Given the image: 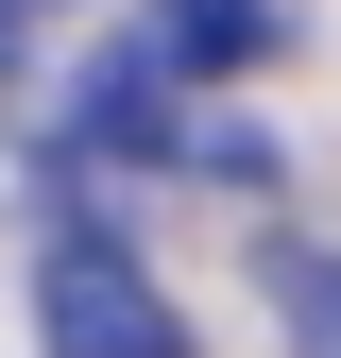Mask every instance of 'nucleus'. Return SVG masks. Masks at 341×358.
Masks as SVG:
<instances>
[{"instance_id": "f257e3e1", "label": "nucleus", "mask_w": 341, "mask_h": 358, "mask_svg": "<svg viewBox=\"0 0 341 358\" xmlns=\"http://www.w3.org/2000/svg\"><path fill=\"white\" fill-rule=\"evenodd\" d=\"M34 358H188V324H170V290L103 222H52V256H34Z\"/></svg>"}, {"instance_id": "7ed1b4c3", "label": "nucleus", "mask_w": 341, "mask_h": 358, "mask_svg": "<svg viewBox=\"0 0 341 358\" xmlns=\"http://www.w3.org/2000/svg\"><path fill=\"white\" fill-rule=\"evenodd\" d=\"M273 307H290V341H307V358H341V256H290Z\"/></svg>"}, {"instance_id": "f03ea898", "label": "nucleus", "mask_w": 341, "mask_h": 358, "mask_svg": "<svg viewBox=\"0 0 341 358\" xmlns=\"http://www.w3.org/2000/svg\"><path fill=\"white\" fill-rule=\"evenodd\" d=\"M154 34L188 69H239V52H273V0H154Z\"/></svg>"}]
</instances>
